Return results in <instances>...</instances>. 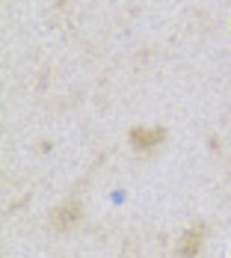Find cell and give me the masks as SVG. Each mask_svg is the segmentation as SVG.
Instances as JSON below:
<instances>
[{
	"mask_svg": "<svg viewBox=\"0 0 231 258\" xmlns=\"http://www.w3.org/2000/svg\"><path fill=\"white\" fill-rule=\"evenodd\" d=\"M83 223V202L71 196V199H65V202H59V205L51 211V217H48V229L56 234H71Z\"/></svg>",
	"mask_w": 231,
	"mask_h": 258,
	"instance_id": "obj_2",
	"label": "cell"
},
{
	"mask_svg": "<svg viewBox=\"0 0 231 258\" xmlns=\"http://www.w3.org/2000/svg\"><path fill=\"white\" fill-rule=\"evenodd\" d=\"M166 140H169L166 125H133L128 131V143L136 155H154Z\"/></svg>",
	"mask_w": 231,
	"mask_h": 258,
	"instance_id": "obj_1",
	"label": "cell"
},
{
	"mask_svg": "<svg viewBox=\"0 0 231 258\" xmlns=\"http://www.w3.org/2000/svg\"><path fill=\"white\" fill-rule=\"evenodd\" d=\"M205 243H207V223H196V226H190V229L178 237L175 255L178 258H196V255H202Z\"/></svg>",
	"mask_w": 231,
	"mask_h": 258,
	"instance_id": "obj_3",
	"label": "cell"
}]
</instances>
